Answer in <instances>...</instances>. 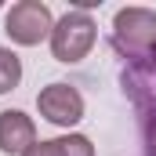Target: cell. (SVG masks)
<instances>
[{
	"label": "cell",
	"mask_w": 156,
	"mask_h": 156,
	"mask_svg": "<svg viewBox=\"0 0 156 156\" xmlns=\"http://www.w3.org/2000/svg\"><path fill=\"white\" fill-rule=\"evenodd\" d=\"M113 47L123 62H138L156 51V11L153 7H120L113 15Z\"/></svg>",
	"instance_id": "obj_1"
},
{
	"label": "cell",
	"mask_w": 156,
	"mask_h": 156,
	"mask_svg": "<svg viewBox=\"0 0 156 156\" xmlns=\"http://www.w3.org/2000/svg\"><path fill=\"white\" fill-rule=\"evenodd\" d=\"M94 40H98L94 18H91L83 7H73V11H66V15L55 22L47 44H51L55 62H62V66H76V62H83V58L91 55Z\"/></svg>",
	"instance_id": "obj_2"
},
{
	"label": "cell",
	"mask_w": 156,
	"mask_h": 156,
	"mask_svg": "<svg viewBox=\"0 0 156 156\" xmlns=\"http://www.w3.org/2000/svg\"><path fill=\"white\" fill-rule=\"evenodd\" d=\"M51 29H55V15L44 0H18L4 15V33L18 47H37L51 40Z\"/></svg>",
	"instance_id": "obj_3"
},
{
	"label": "cell",
	"mask_w": 156,
	"mask_h": 156,
	"mask_svg": "<svg viewBox=\"0 0 156 156\" xmlns=\"http://www.w3.org/2000/svg\"><path fill=\"white\" fill-rule=\"evenodd\" d=\"M37 109H40V116L47 120V123H55V127L69 131V127H76L80 120H83V94H80L73 83L55 80V83L40 87Z\"/></svg>",
	"instance_id": "obj_4"
},
{
	"label": "cell",
	"mask_w": 156,
	"mask_h": 156,
	"mask_svg": "<svg viewBox=\"0 0 156 156\" xmlns=\"http://www.w3.org/2000/svg\"><path fill=\"white\" fill-rule=\"evenodd\" d=\"M120 87L138 113H156V51L138 62H127L120 73Z\"/></svg>",
	"instance_id": "obj_5"
},
{
	"label": "cell",
	"mask_w": 156,
	"mask_h": 156,
	"mask_svg": "<svg viewBox=\"0 0 156 156\" xmlns=\"http://www.w3.org/2000/svg\"><path fill=\"white\" fill-rule=\"evenodd\" d=\"M29 145H37V123L22 109H4L0 113V153L22 156Z\"/></svg>",
	"instance_id": "obj_6"
},
{
	"label": "cell",
	"mask_w": 156,
	"mask_h": 156,
	"mask_svg": "<svg viewBox=\"0 0 156 156\" xmlns=\"http://www.w3.org/2000/svg\"><path fill=\"white\" fill-rule=\"evenodd\" d=\"M22 156H94V145H91L87 134L69 131V134H62V138H47V142L29 145Z\"/></svg>",
	"instance_id": "obj_7"
},
{
	"label": "cell",
	"mask_w": 156,
	"mask_h": 156,
	"mask_svg": "<svg viewBox=\"0 0 156 156\" xmlns=\"http://www.w3.org/2000/svg\"><path fill=\"white\" fill-rule=\"evenodd\" d=\"M22 83V58L11 47H0V94L15 91Z\"/></svg>",
	"instance_id": "obj_8"
},
{
	"label": "cell",
	"mask_w": 156,
	"mask_h": 156,
	"mask_svg": "<svg viewBox=\"0 0 156 156\" xmlns=\"http://www.w3.org/2000/svg\"><path fill=\"white\" fill-rule=\"evenodd\" d=\"M142 116V156H156V113H138Z\"/></svg>",
	"instance_id": "obj_9"
}]
</instances>
